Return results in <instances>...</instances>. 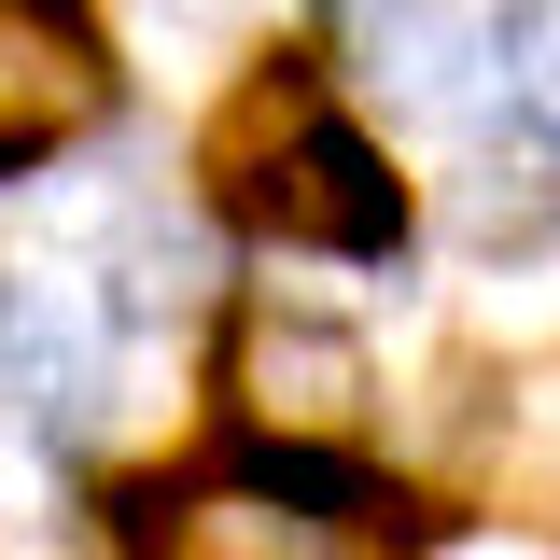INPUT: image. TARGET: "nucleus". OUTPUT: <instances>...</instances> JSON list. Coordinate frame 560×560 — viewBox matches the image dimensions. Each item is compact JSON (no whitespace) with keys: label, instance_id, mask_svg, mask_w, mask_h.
I'll use <instances>...</instances> for the list:
<instances>
[{"label":"nucleus","instance_id":"0eeeda50","mask_svg":"<svg viewBox=\"0 0 560 560\" xmlns=\"http://www.w3.org/2000/svg\"><path fill=\"white\" fill-rule=\"evenodd\" d=\"M463 238H477L490 267L560 253V98L477 113V154H463Z\"/></svg>","mask_w":560,"mask_h":560},{"label":"nucleus","instance_id":"6e6552de","mask_svg":"<svg viewBox=\"0 0 560 560\" xmlns=\"http://www.w3.org/2000/svg\"><path fill=\"white\" fill-rule=\"evenodd\" d=\"M490 70L504 84H533V98H560V0H490Z\"/></svg>","mask_w":560,"mask_h":560},{"label":"nucleus","instance_id":"7ed1b4c3","mask_svg":"<svg viewBox=\"0 0 560 560\" xmlns=\"http://www.w3.org/2000/svg\"><path fill=\"white\" fill-rule=\"evenodd\" d=\"M224 407H238L253 448H323V463H350V434L378 420V350L350 337V323H323V308L253 294L224 323Z\"/></svg>","mask_w":560,"mask_h":560},{"label":"nucleus","instance_id":"20e7f679","mask_svg":"<svg viewBox=\"0 0 560 560\" xmlns=\"http://www.w3.org/2000/svg\"><path fill=\"white\" fill-rule=\"evenodd\" d=\"M113 98H127V57H113L98 0H0V183L98 140Z\"/></svg>","mask_w":560,"mask_h":560},{"label":"nucleus","instance_id":"39448f33","mask_svg":"<svg viewBox=\"0 0 560 560\" xmlns=\"http://www.w3.org/2000/svg\"><path fill=\"white\" fill-rule=\"evenodd\" d=\"M308 28H323V70H350L393 113H477L490 84V43L463 0H308Z\"/></svg>","mask_w":560,"mask_h":560},{"label":"nucleus","instance_id":"423d86ee","mask_svg":"<svg viewBox=\"0 0 560 560\" xmlns=\"http://www.w3.org/2000/svg\"><path fill=\"white\" fill-rule=\"evenodd\" d=\"M98 364H113V308H98V280H70V267H0V407L84 420V407H98Z\"/></svg>","mask_w":560,"mask_h":560},{"label":"nucleus","instance_id":"f257e3e1","mask_svg":"<svg viewBox=\"0 0 560 560\" xmlns=\"http://www.w3.org/2000/svg\"><path fill=\"white\" fill-rule=\"evenodd\" d=\"M197 183L210 210L238 224V238H267V253H323V267H393L407 253V168H393V140L350 113L323 57H267L197 140Z\"/></svg>","mask_w":560,"mask_h":560},{"label":"nucleus","instance_id":"f03ea898","mask_svg":"<svg viewBox=\"0 0 560 560\" xmlns=\"http://www.w3.org/2000/svg\"><path fill=\"white\" fill-rule=\"evenodd\" d=\"M140 560H420V504L364 463H323V448H224L197 477L140 490L127 504Z\"/></svg>","mask_w":560,"mask_h":560}]
</instances>
